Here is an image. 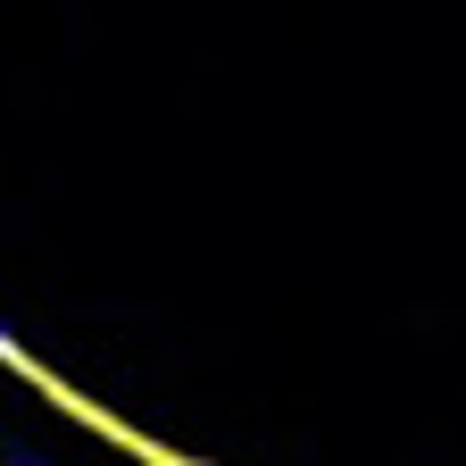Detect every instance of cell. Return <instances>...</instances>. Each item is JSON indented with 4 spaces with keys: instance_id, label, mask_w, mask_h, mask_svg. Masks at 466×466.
Instances as JSON below:
<instances>
[{
    "instance_id": "cell-1",
    "label": "cell",
    "mask_w": 466,
    "mask_h": 466,
    "mask_svg": "<svg viewBox=\"0 0 466 466\" xmlns=\"http://www.w3.org/2000/svg\"><path fill=\"white\" fill-rule=\"evenodd\" d=\"M17 466H42V458H17Z\"/></svg>"
}]
</instances>
